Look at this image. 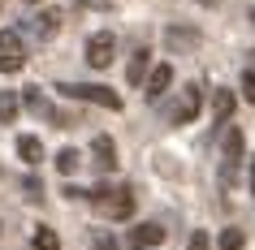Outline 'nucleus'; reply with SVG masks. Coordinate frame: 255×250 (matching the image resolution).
<instances>
[{
  "label": "nucleus",
  "mask_w": 255,
  "mask_h": 250,
  "mask_svg": "<svg viewBox=\"0 0 255 250\" xmlns=\"http://www.w3.org/2000/svg\"><path fill=\"white\" fill-rule=\"evenodd\" d=\"M199 108H203V91L190 82V86H182V104H177L173 121H177V125H190V121L199 117Z\"/></svg>",
  "instance_id": "obj_6"
},
{
  "label": "nucleus",
  "mask_w": 255,
  "mask_h": 250,
  "mask_svg": "<svg viewBox=\"0 0 255 250\" xmlns=\"http://www.w3.org/2000/svg\"><path fill=\"white\" fill-rule=\"evenodd\" d=\"M26 198H43V185L35 177H26Z\"/></svg>",
  "instance_id": "obj_21"
},
{
  "label": "nucleus",
  "mask_w": 255,
  "mask_h": 250,
  "mask_svg": "<svg viewBox=\"0 0 255 250\" xmlns=\"http://www.w3.org/2000/svg\"><path fill=\"white\" fill-rule=\"evenodd\" d=\"M247 246V233H242V229H225V233H221V250H242Z\"/></svg>",
  "instance_id": "obj_18"
},
{
  "label": "nucleus",
  "mask_w": 255,
  "mask_h": 250,
  "mask_svg": "<svg viewBox=\"0 0 255 250\" xmlns=\"http://www.w3.org/2000/svg\"><path fill=\"white\" fill-rule=\"evenodd\" d=\"M91 164L100 172H113V168H117V147H113L108 134H95V138H91Z\"/></svg>",
  "instance_id": "obj_5"
},
{
  "label": "nucleus",
  "mask_w": 255,
  "mask_h": 250,
  "mask_svg": "<svg viewBox=\"0 0 255 250\" xmlns=\"http://www.w3.org/2000/svg\"><path fill=\"white\" fill-rule=\"evenodd\" d=\"M22 104H26V112H35V117H52V121H56L52 104H48V99H43V91H39V86H30V91L22 95Z\"/></svg>",
  "instance_id": "obj_11"
},
{
  "label": "nucleus",
  "mask_w": 255,
  "mask_h": 250,
  "mask_svg": "<svg viewBox=\"0 0 255 250\" xmlns=\"http://www.w3.org/2000/svg\"><path fill=\"white\" fill-rule=\"evenodd\" d=\"M169 82H173V65H156L147 74V86H143V95L147 99H160L164 91H169Z\"/></svg>",
  "instance_id": "obj_7"
},
{
  "label": "nucleus",
  "mask_w": 255,
  "mask_h": 250,
  "mask_svg": "<svg viewBox=\"0 0 255 250\" xmlns=\"http://www.w3.org/2000/svg\"><path fill=\"white\" fill-rule=\"evenodd\" d=\"M212 117L221 121V125H225V121L234 117V91H221V86H216V99H212Z\"/></svg>",
  "instance_id": "obj_14"
},
{
  "label": "nucleus",
  "mask_w": 255,
  "mask_h": 250,
  "mask_svg": "<svg viewBox=\"0 0 255 250\" xmlns=\"http://www.w3.org/2000/svg\"><path fill=\"white\" fill-rule=\"evenodd\" d=\"M78 164H82V156H78V151H74V147H65V151L56 156V168L65 172V177H74V172H78Z\"/></svg>",
  "instance_id": "obj_16"
},
{
  "label": "nucleus",
  "mask_w": 255,
  "mask_h": 250,
  "mask_svg": "<svg viewBox=\"0 0 255 250\" xmlns=\"http://www.w3.org/2000/svg\"><path fill=\"white\" fill-rule=\"evenodd\" d=\"M91 250H117V242H113V237H95Z\"/></svg>",
  "instance_id": "obj_22"
},
{
  "label": "nucleus",
  "mask_w": 255,
  "mask_h": 250,
  "mask_svg": "<svg viewBox=\"0 0 255 250\" xmlns=\"http://www.w3.org/2000/svg\"><path fill=\"white\" fill-rule=\"evenodd\" d=\"M17 95L13 91H0V121H4V125H13V117H17Z\"/></svg>",
  "instance_id": "obj_15"
},
{
  "label": "nucleus",
  "mask_w": 255,
  "mask_h": 250,
  "mask_svg": "<svg viewBox=\"0 0 255 250\" xmlns=\"http://www.w3.org/2000/svg\"><path fill=\"white\" fill-rule=\"evenodd\" d=\"M26 65V48L13 30H0V74H17Z\"/></svg>",
  "instance_id": "obj_4"
},
{
  "label": "nucleus",
  "mask_w": 255,
  "mask_h": 250,
  "mask_svg": "<svg viewBox=\"0 0 255 250\" xmlns=\"http://www.w3.org/2000/svg\"><path fill=\"white\" fill-rule=\"evenodd\" d=\"M130 242H134L138 250L160 246V242H164V229H160V224H134V229H130Z\"/></svg>",
  "instance_id": "obj_8"
},
{
  "label": "nucleus",
  "mask_w": 255,
  "mask_h": 250,
  "mask_svg": "<svg viewBox=\"0 0 255 250\" xmlns=\"http://www.w3.org/2000/svg\"><path fill=\"white\" fill-rule=\"evenodd\" d=\"M91 203L100 216H108V220H130L134 216V190L130 185H100V190H91Z\"/></svg>",
  "instance_id": "obj_1"
},
{
  "label": "nucleus",
  "mask_w": 255,
  "mask_h": 250,
  "mask_svg": "<svg viewBox=\"0 0 255 250\" xmlns=\"http://www.w3.org/2000/svg\"><path fill=\"white\" fill-rule=\"evenodd\" d=\"M61 95H69V99H82V104H100V108H113V112H121V95L108 91V86H95V82H61L56 86Z\"/></svg>",
  "instance_id": "obj_2"
},
{
  "label": "nucleus",
  "mask_w": 255,
  "mask_h": 250,
  "mask_svg": "<svg viewBox=\"0 0 255 250\" xmlns=\"http://www.w3.org/2000/svg\"><path fill=\"white\" fill-rule=\"evenodd\" d=\"M221 151H225V160H234V164L242 160V130H238V125H229V130H225V138H221Z\"/></svg>",
  "instance_id": "obj_13"
},
{
  "label": "nucleus",
  "mask_w": 255,
  "mask_h": 250,
  "mask_svg": "<svg viewBox=\"0 0 255 250\" xmlns=\"http://www.w3.org/2000/svg\"><path fill=\"white\" fill-rule=\"evenodd\" d=\"M251 168H255V156H251ZM251 190H255V185H251Z\"/></svg>",
  "instance_id": "obj_23"
},
{
  "label": "nucleus",
  "mask_w": 255,
  "mask_h": 250,
  "mask_svg": "<svg viewBox=\"0 0 255 250\" xmlns=\"http://www.w3.org/2000/svg\"><path fill=\"white\" fill-rule=\"evenodd\" d=\"M30 26H35V35H39V39H52L56 26H61V13H56V9H43L39 17H30Z\"/></svg>",
  "instance_id": "obj_9"
},
{
  "label": "nucleus",
  "mask_w": 255,
  "mask_h": 250,
  "mask_svg": "<svg viewBox=\"0 0 255 250\" xmlns=\"http://www.w3.org/2000/svg\"><path fill=\"white\" fill-rule=\"evenodd\" d=\"M17 156L26 160V164H39L43 160V143L35 138V134H22V138H17Z\"/></svg>",
  "instance_id": "obj_12"
},
{
  "label": "nucleus",
  "mask_w": 255,
  "mask_h": 250,
  "mask_svg": "<svg viewBox=\"0 0 255 250\" xmlns=\"http://www.w3.org/2000/svg\"><path fill=\"white\" fill-rule=\"evenodd\" d=\"M113 52H117V35L113 30H95L87 39V65L91 69H108L113 65Z\"/></svg>",
  "instance_id": "obj_3"
},
{
  "label": "nucleus",
  "mask_w": 255,
  "mask_h": 250,
  "mask_svg": "<svg viewBox=\"0 0 255 250\" xmlns=\"http://www.w3.org/2000/svg\"><path fill=\"white\" fill-rule=\"evenodd\" d=\"M35 250H61V237L39 224V229H35Z\"/></svg>",
  "instance_id": "obj_17"
},
{
  "label": "nucleus",
  "mask_w": 255,
  "mask_h": 250,
  "mask_svg": "<svg viewBox=\"0 0 255 250\" xmlns=\"http://www.w3.org/2000/svg\"><path fill=\"white\" fill-rule=\"evenodd\" d=\"M251 22H255V9H251Z\"/></svg>",
  "instance_id": "obj_24"
},
{
  "label": "nucleus",
  "mask_w": 255,
  "mask_h": 250,
  "mask_svg": "<svg viewBox=\"0 0 255 250\" xmlns=\"http://www.w3.org/2000/svg\"><path fill=\"white\" fill-rule=\"evenodd\" d=\"M242 95L255 104V69H247V74H242Z\"/></svg>",
  "instance_id": "obj_20"
},
{
  "label": "nucleus",
  "mask_w": 255,
  "mask_h": 250,
  "mask_svg": "<svg viewBox=\"0 0 255 250\" xmlns=\"http://www.w3.org/2000/svg\"><path fill=\"white\" fill-rule=\"evenodd\" d=\"M147 65H151V52H147V48H138V52L130 56V69H126V78L134 82V86H143V78H147Z\"/></svg>",
  "instance_id": "obj_10"
},
{
  "label": "nucleus",
  "mask_w": 255,
  "mask_h": 250,
  "mask_svg": "<svg viewBox=\"0 0 255 250\" xmlns=\"http://www.w3.org/2000/svg\"><path fill=\"white\" fill-rule=\"evenodd\" d=\"M190 250H212V237L203 233V229H195L190 233Z\"/></svg>",
  "instance_id": "obj_19"
}]
</instances>
